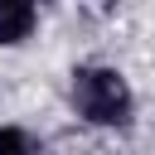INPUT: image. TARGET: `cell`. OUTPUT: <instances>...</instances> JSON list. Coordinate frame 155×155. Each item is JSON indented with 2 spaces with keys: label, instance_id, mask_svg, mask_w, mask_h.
I'll use <instances>...</instances> for the list:
<instances>
[{
  "label": "cell",
  "instance_id": "1",
  "mask_svg": "<svg viewBox=\"0 0 155 155\" xmlns=\"http://www.w3.org/2000/svg\"><path fill=\"white\" fill-rule=\"evenodd\" d=\"M73 107L92 126H126L131 111H136V97H131V87L116 68L87 63V68L73 73Z\"/></svg>",
  "mask_w": 155,
  "mask_h": 155
},
{
  "label": "cell",
  "instance_id": "2",
  "mask_svg": "<svg viewBox=\"0 0 155 155\" xmlns=\"http://www.w3.org/2000/svg\"><path fill=\"white\" fill-rule=\"evenodd\" d=\"M39 24V10L24 5V0H0V44H19L29 39Z\"/></svg>",
  "mask_w": 155,
  "mask_h": 155
},
{
  "label": "cell",
  "instance_id": "3",
  "mask_svg": "<svg viewBox=\"0 0 155 155\" xmlns=\"http://www.w3.org/2000/svg\"><path fill=\"white\" fill-rule=\"evenodd\" d=\"M0 155H39V145L29 140V131H19V126H0Z\"/></svg>",
  "mask_w": 155,
  "mask_h": 155
}]
</instances>
